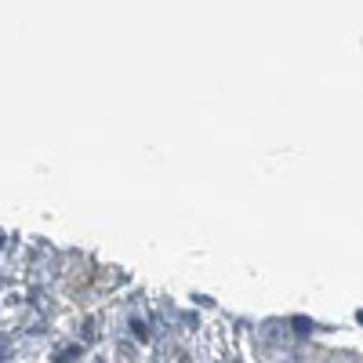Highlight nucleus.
I'll return each instance as SVG.
<instances>
[{"instance_id":"f257e3e1","label":"nucleus","mask_w":363,"mask_h":363,"mask_svg":"<svg viewBox=\"0 0 363 363\" xmlns=\"http://www.w3.org/2000/svg\"><path fill=\"white\" fill-rule=\"evenodd\" d=\"M171 363H189V356H186V352H174V356H171Z\"/></svg>"}]
</instances>
